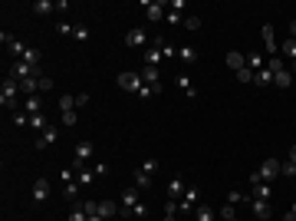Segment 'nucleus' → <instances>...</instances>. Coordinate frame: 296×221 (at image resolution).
<instances>
[{"label": "nucleus", "instance_id": "obj_38", "mask_svg": "<svg viewBox=\"0 0 296 221\" xmlns=\"http://www.w3.org/2000/svg\"><path fill=\"white\" fill-rule=\"evenodd\" d=\"M79 208L86 211V215H99V201H92V198H86V201H79Z\"/></svg>", "mask_w": 296, "mask_h": 221}, {"label": "nucleus", "instance_id": "obj_1", "mask_svg": "<svg viewBox=\"0 0 296 221\" xmlns=\"http://www.w3.org/2000/svg\"><path fill=\"white\" fill-rule=\"evenodd\" d=\"M119 86L125 93H138V99H152V89L145 86L142 73H135V69H122L119 73Z\"/></svg>", "mask_w": 296, "mask_h": 221}, {"label": "nucleus", "instance_id": "obj_32", "mask_svg": "<svg viewBox=\"0 0 296 221\" xmlns=\"http://www.w3.org/2000/svg\"><path fill=\"white\" fill-rule=\"evenodd\" d=\"M267 69H270V73H280V69H286V60L283 56H270V60H267Z\"/></svg>", "mask_w": 296, "mask_h": 221}, {"label": "nucleus", "instance_id": "obj_17", "mask_svg": "<svg viewBox=\"0 0 296 221\" xmlns=\"http://www.w3.org/2000/svg\"><path fill=\"white\" fill-rule=\"evenodd\" d=\"M20 93H27V96H40V76L20 79Z\"/></svg>", "mask_w": 296, "mask_h": 221}, {"label": "nucleus", "instance_id": "obj_51", "mask_svg": "<svg viewBox=\"0 0 296 221\" xmlns=\"http://www.w3.org/2000/svg\"><path fill=\"white\" fill-rule=\"evenodd\" d=\"M79 106H89V93H76V109Z\"/></svg>", "mask_w": 296, "mask_h": 221}, {"label": "nucleus", "instance_id": "obj_15", "mask_svg": "<svg viewBox=\"0 0 296 221\" xmlns=\"http://www.w3.org/2000/svg\"><path fill=\"white\" fill-rule=\"evenodd\" d=\"M56 132H59L56 126H50V129H43V132H40V135H36V139H33V145H36V149H46V145H50V142H56Z\"/></svg>", "mask_w": 296, "mask_h": 221}, {"label": "nucleus", "instance_id": "obj_46", "mask_svg": "<svg viewBox=\"0 0 296 221\" xmlns=\"http://www.w3.org/2000/svg\"><path fill=\"white\" fill-rule=\"evenodd\" d=\"M168 10H178V13H181V10H188V3H185V0H168Z\"/></svg>", "mask_w": 296, "mask_h": 221}, {"label": "nucleus", "instance_id": "obj_10", "mask_svg": "<svg viewBox=\"0 0 296 221\" xmlns=\"http://www.w3.org/2000/svg\"><path fill=\"white\" fill-rule=\"evenodd\" d=\"M46 198H50V178H36V182H33V201L43 205Z\"/></svg>", "mask_w": 296, "mask_h": 221}, {"label": "nucleus", "instance_id": "obj_25", "mask_svg": "<svg viewBox=\"0 0 296 221\" xmlns=\"http://www.w3.org/2000/svg\"><path fill=\"white\" fill-rule=\"evenodd\" d=\"M23 112H30V116L43 112V99H40V96H27V102H23Z\"/></svg>", "mask_w": 296, "mask_h": 221}, {"label": "nucleus", "instance_id": "obj_23", "mask_svg": "<svg viewBox=\"0 0 296 221\" xmlns=\"http://www.w3.org/2000/svg\"><path fill=\"white\" fill-rule=\"evenodd\" d=\"M217 218V211L211 208V205H197L194 208V221H214Z\"/></svg>", "mask_w": 296, "mask_h": 221}, {"label": "nucleus", "instance_id": "obj_36", "mask_svg": "<svg viewBox=\"0 0 296 221\" xmlns=\"http://www.w3.org/2000/svg\"><path fill=\"white\" fill-rule=\"evenodd\" d=\"M164 20L171 23V27H185V13H178V10H168V17Z\"/></svg>", "mask_w": 296, "mask_h": 221}, {"label": "nucleus", "instance_id": "obj_56", "mask_svg": "<svg viewBox=\"0 0 296 221\" xmlns=\"http://www.w3.org/2000/svg\"><path fill=\"white\" fill-rule=\"evenodd\" d=\"M230 221H241V218H230Z\"/></svg>", "mask_w": 296, "mask_h": 221}, {"label": "nucleus", "instance_id": "obj_6", "mask_svg": "<svg viewBox=\"0 0 296 221\" xmlns=\"http://www.w3.org/2000/svg\"><path fill=\"white\" fill-rule=\"evenodd\" d=\"M148 40H152V36L145 33V30H138V27L125 33V46H132V50H145V46H148Z\"/></svg>", "mask_w": 296, "mask_h": 221}, {"label": "nucleus", "instance_id": "obj_45", "mask_svg": "<svg viewBox=\"0 0 296 221\" xmlns=\"http://www.w3.org/2000/svg\"><path fill=\"white\" fill-rule=\"evenodd\" d=\"M237 79H241L243 86H247V83H253V69H250V66H243L241 73H237Z\"/></svg>", "mask_w": 296, "mask_h": 221}, {"label": "nucleus", "instance_id": "obj_18", "mask_svg": "<svg viewBox=\"0 0 296 221\" xmlns=\"http://www.w3.org/2000/svg\"><path fill=\"white\" fill-rule=\"evenodd\" d=\"M227 66L234 69V73H241V69L247 66V56H243V53H237V50H230V53H227Z\"/></svg>", "mask_w": 296, "mask_h": 221}, {"label": "nucleus", "instance_id": "obj_28", "mask_svg": "<svg viewBox=\"0 0 296 221\" xmlns=\"http://www.w3.org/2000/svg\"><path fill=\"white\" fill-rule=\"evenodd\" d=\"M76 182H79L82 188H89L92 182H96V172H92V168H82V172H76Z\"/></svg>", "mask_w": 296, "mask_h": 221}, {"label": "nucleus", "instance_id": "obj_2", "mask_svg": "<svg viewBox=\"0 0 296 221\" xmlns=\"http://www.w3.org/2000/svg\"><path fill=\"white\" fill-rule=\"evenodd\" d=\"M92 152H96V149H92V142H79V145H76V155H73V162H69V168H73V172H82V168H89L86 162L92 158Z\"/></svg>", "mask_w": 296, "mask_h": 221}, {"label": "nucleus", "instance_id": "obj_50", "mask_svg": "<svg viewBox=\"0 0 296 221\" xmlns=\"http://www.w3.org/2000/svg\"><path fill=\"white\" fill-rule=\"evenodd\" d=\"M92 172H96V178H102L106 172H109V165H106V162H96V165H92Z\"/></svg>", "mask_w": 296, "mask_h": 221}, {"label": "nucleus", "instance_id": "obj_13", "mask_svg": "<svg viewBox=\"0 0 296 221\" xmlns=\"http://www.w3.org/2000/svg\"><path fill=\"white\" fill-rule=\"evenodd\" d=\"M263 46H267L270 56H280V46H276V36H273V27H270V23L263 27Z\"/></svg>", "mask_w": 296, "mask_h": 221}, {"label": "nucleus", "instance_id": "obj_55", "mask_svg": "<svg viewBox=\"0 0 296 221\" xmlns=\"http://www.w3.org/2000/svg\"><path fill=\"white\" fill-rule=\"evenodd\" d=\"M86 221H106V218H99V215H89V218Z\"/></svg>", "mask_w": 296, "mask_h": 221}, {"label": "nucleus", "instance_id": "obj_35", "mask_svg": "<svg viewBox=\"0 0 296 221\" xmlns=\"http://www.w3.org/2000/svg\"><path fill=\"white\" fill-rule=\"evenodd\" d=\"M220 218H224V221L237 218V205H230V201H224V205H220Z\"/></svg>", "mask_w": 296, "mask_h": 221}, {"label": "nucleus", "instance_id": "obj_33", "mask_svg": "<svg viewBox=\"0 0 296 221\" xmlns=\"http://www.w3.org/2000/svg\"><path fill=\"white\" fill-rule=\"evenodd\" d=\"M59 109H63V112H73V109H76V96L63 93V96H59Z\"/></svg>", "mask_w": 296, "mask_h": 221}, {"label": "nucleus", "instance_id": "obj_3", "mask_svg": "<svg viewBox=\"0 0 296 221\" xmlns=\"http://www.w3.org/2000/svg\"><path fill=\"white\" fill-rule=\"evenodd\" d=\"M138 73H142L145 86L152 89V96H161V93H164V83H161V76H158V66H142Z\"/></svg>", "mask_w": 296, "mask_h": 221}, {"label": "nucleus", "instance_id": "obj_40", "mask_svg": "<svg viewBox=\"0 0 296 221\" xmlns=\"http://www.w3.org/2000/svg\"><path fill=\"white\" fill-rule=\"evenodd\" d=\"M86 218H89L86 211L79 208V205H73V211H69V218H66V221H86Z\"/></svg>", "mask_w": 296, "mask_h": 221}, {"label": "nucleus", "instance_id": "obj_12", "mask_svg": "<svg viewBox=\"0 0 296 221\" xmlns=\"http://www.w3.org/2000/svg\"><path fill=\"white\" fill-rule=\"evenodd\" d=\"M247 205H250V211H253V215H257V218H260V221H270V201L250 198V201H247Z\"/></svg>", "mask_w": 296, "mask_h": 221}, {"label": "nucleus", "instance_id": "obj_47", "mask_svg": "<svg viewBox=\"0 0 296 221\" xmlns=\"http://www.w3.org/2000/svg\"><path fill=\"white\" fill-rule=\"evenodd\" d=\"M280 175H286V178H296V165L293 162H283V172Z\"/></svg>", "mask_w": 296, "mask_h": 221}, {"label": "nucleus", "instance_id": "obj_34", "mask_svg": "<svg viewBox=\"0 0 296 221\" xmlns=\"http://www.w3.org/2000/svg\"><path fill=\"white\" fill-rule=\"evenodd\" d=\"M148 185H152V175L142 172V168H135V188H148Z\"/></svg>", "mask_w": 296, "mask_h": 221}, {"label": "nucleus", "instance_id": "obj_22", "mask_svg": "<svg viewBox=\"0 0 296 221\" xmlns=\"http://www.w3.org/2000/svg\"><path fill=\"white\" fill-rule=\"evenodd\" d=\"M53 10H59L56 0H36V3H33V13H40V17H43V13H53Z\"/></svg>", "mask_w": 296, "mask_h": 221}, {"label": "nucleus", "instance_id": "obj_20", "mask_svg": "<svg viewBox=\"0 0 296 221\" xmlns=\"http://www.w3.org/2000/svg\"><path fill=\"white\" fill-rule=\"evenodd\" d=\"M175 83H178L181 89H185V96H188V99H194V96H197V89H194V83L188 79V73H178V76H175Z\"/></svg>", "mask_w": 296, "mask_h": 221}, {"label": "nucleus", "instance_id": "obj_5", "mask_svg": "<svg viewBox=\"0 0 296 221\" xmlns=\"http://www.w3.org/2000/svg\"><path fill=\"white\" fill-rule=\"evenodd\" d=\"M283 172V162H276V158H267L260 168H257V175H260V182H273L276 175Z\"/></svg>", "mask_w": 296, "mask_h": 221}, {"label": "nucleus", "instance_id": "obj_31", "mask_svg": "<svg viewBox=\"0 0 296 221\" xmlns=\"http://www.w3.org/2000/svg\"><path fill=\"white\" fill-rule=\"evenodd\" d=\"M30 126L36 129V132H43V129H50V122H46L43 112H36V116H30Z\"/></svg>", "mask_w": 296, "mask_h": 221}, {"label": "nucleus", "instance_id": "obj_30", "mask_svg": "<svg viewBox=\"0 0 296 221\" xmlns=\"http://www.w3.org/2000/svg\"><path fill=\"white\" fill-rule=\"evenodd\" d=\"M178 60H185V63H194V60H197V50H194V46H178Z\"/></svg>", "mask_w": 296, "mask_h": 221}, {"label": "nucleus", "instance_id": "obj_19", "mask_svg": "<svg viewBox=\"0 0 296 221\" xmlns=\"http://www.w3.org/2000/svg\"><path fill=\"white\" fill-rule=\"evenodd\" d=\"M273 86L290 89V86H293V69H280V73H273Z\"/></svg>", "mask_w": 296, "mask_h": 221}, {"label": "nucleus", "instance_id": "obj_41", "mask_svg": "<svg viewBox=\"0 0 296 221\" xmlns=\"http://www.w3.org/2000/svg\"><path fill=\"white\" fill-rule=\"evenodd\" d=\"M73 30H76V27H73V23H66V20L56 23V33H63V36H73Z\"/></svg>", "mask_w": 296, "mask_h": 221}, {"label": "nucleus", "instance_id": "obj_26", "mask_svg": "<svg viewBox=\"0 0 296 221\" xmlns=\"http://www.w3.org/2000/svg\"><path fill=\"white\" fill-rule=\"evenodd\" d=\"M253 86H273V73L263 66L260 73H253Z\"/></svg>", "mask_w": 296, "mask_h": 221}, {"label": "nucleus", "instance_id": "obj_43", "mask_svg": "<svg viewBox=\"0 0 296 221\" xmlns=\"http://www.w3.org/2000/svg\"><path fill=\"white\" fill-rule=\"evenodd\" d=\"M73 40H76V43H86V40H89V30H86V27H76V30H73Z\"/></svg>", "mask_w": 296, "mask_h": 221}, {"label": "nucleus", "instance_id": "obj_44", "mask_svg": "<svg viewBox=\"0 0 296 221\" xmlns=\"http://www.w3.org/2000/svg\"><path fill=\"white\" fill-rule=\"evenodd\" d=\"M76 122H79V112L76 109H73V112H63V126H69V129H73Z\"/></svg>", "mask_w": 296, "mask_h": 221}, {"label": "nucleus", "instance_id": "obj_14", "mask_svg": "<svg viewBox=\"0 0 296 221\" xmlns=\"http://www.w3.org/2000/svg\"><path fill=\"white\" fill-rule=\"evenodd\" d=\"M119 205H122V208H135V205H138V188H135V185H132V188H125V191H122V195H119Z\"/></svg>", "mask_w": 296, "mask_h": 221}, {"label": "nucleus", "instance_id": "obj_48", "mask_svg": "<svg viewBox=\"0 0 296 221\" xmlns=\"http://www.w3.org/2000/svg\"><path fill=\"white\" fill-rule=\"evenodd\" d=\"M145 215H148V208H145L142 201H138V205H135V208H132V218H145Z\"/></svg>", "mask_w": 296, "mask_h": 221}, {"label": "nucleus", "instance_id": "obj_39", "mask_svg": "<svg viewBox=\"0 0 296 221\" xmlns=\"http://www.w3.org/2000/svg\"><path fill=\"white\" fill-rule=\"evenodd\" d=\"M142 172H148V175L155 178V172H158V158H145V162H142Z\"/></svg>", "mask_w": 296, "mask_h": 221}, {"label": "nucleus", "instance_id": "obj_49", "mask_svg": "<svg viewBox=\"0 0 296 221\" xmlns=\"http://www.w3.org/2000/svg\"><path fill=\"white\" fill-rule=\"evenodd\" d=\"M53 89V79L50 76H40V93H50Z\"/></svg>", "mask_w": 296, "mask_h": 221}, {"label": "nucleus", "instance_id": "obj_37", "mask_svg": "<svg viewBox=\"0 0 296 221\" xmlns=\"http://www.w3.org/2000/svg\"><path fill=\"white\" fill-rule=\"evenodd\" d=\"M185 27L188 30H201V17L197 13H185Z\"/></svg>", "mask_w": 296, "mask_h": 221}, {"label": "nucleus", "instance_id": "obj_4", "mask_svg": "<svg viewBox=\"0 0 296 221\" xmlns=\"http://www.w3.org/2000/svg\"><path fill=\"white\" fill-rule=\"evenodd\" d=\"M17 93H20V83L13 76H3V83H0V102L3 106H13L17 102Z\"/></svg>", "mask_w": 296, "mask_h": 221}, {"label": "nucleus", "instance_id": "obj_8", "mask_svg": "<svg viewBox=\"0 0 296 221\" xmlns=\"http://www.w3.org/2000/svg\"><path fill=\"white\" fill-rule=\"evenodd\" d=\"M185 191H188L185 178H171V182H168V188H164V198H175V201H181V198H185Z\"/></svg>", "mask_w": 296, "mask_h": 221}, {"label": "nucleus", "instance_id": "obj_7", "mask_svg": "<svg viewBox=\"0 0 296 221\" xmlns=\"http://www.w3.org/2000/svg\"><path fill=\"white\" fill-rule=\"evenodd\" d=\"M142 10H145V17H148V20H164V17H168V3H152V0H148V3H142Z\"/></svg>", "mask_w": 296, "mask_h": 221}, {"label": "nucleus", "instance_id": "obj_21", "mask_svg": "<svg viewBox=\"0 0 296 221\" xmlns=\"http://www.w3.org/2000/svg\"><path fill=\"white\" fill-rule=\"evenodd\" d=\"M280 56H283V60H290V63L296 60V40H293V36H286L283 43H280Z\"/></svg>", "mask_w": 296, "mask_h": 221}, {"label": "nucleus", "instance_id": "obj_53", "mask_svg": "<svg viewBox=\"0 0 296 221\" xmlns=\"http://www.w3.org/2000/svg\"><path fill=\"white\" fill-rule=\"evenodd\" d=\"M290 36L296 40V20H290Z\"/></svg>", "mask_w": 296, "mask_h": 221}, {"label": "nucleus", "instance_id": "obj_11", "mask_svg": "<svg viewBox=\"0 0 296 221\" xmlns=\"http://www.w3.org/2000/svg\"><path fill=\"white\" fill-rule=\"evenodd\" d=\"M161 50H164V46H152V43L145 46V53H142L145 66H158V63H161V60H164V53H161Z\"/></svg>", "mask_w": 296, "mask_h": 221}, {"label": "nucleus", "instance_id": "obj_42", "mask_svg": "<svg viewBox=\"0 0 296 221\" xmlns=\"http://www.w3.org/2000/svg\"><path fill=\"white\" fill-rule=\"evenodd\" d=\"M13 126H30V112H13Z\"/></svg>", "mask_w": 296, "mask_h": 221}, {"label": "nucleus", "instance_id": "obj_54", "mask_svg": "<svg viewBox=\"0 0 296 221\" xmlns=\"http://www.w3.org/2000/svg\"><path fill=\"white\" fill-rule=\"evenodd\" d=\"M290 162L296 165V142H293V149H290Z\"/></svg>", "mask_w": 296, "mask_h": 221}, {"label": "nucleus", "instance_id": "obj_27", "mask_svg": "<svg viewBox=\"0 0 296 221\" xmlns=\"http://www.w3.org/2000/svg\"><path fill=\"white\" fill-rule=\"evenodd\" d=\"M40 60H43V53H40L36 46H27V53H23V63H30V66H40Z\"/></svg>", "mask_w": 296, "mask_h": 221}, {"label": "nucleus", "instance_id": "obj_16", "mask_svg": "<svg viewBox=\"0 0 296 221\" xmlns=\"http://www.w3.org/2000/svg\"><path fill=\"white\" fill-rule=\"evenodd\" d=\"M119 208H122V205H115L112 198H102V201H99V218H106V221H109L112 215H119Z\"/></svg>", "mask_w": 296, "mask_h": 221}, {"label": "nucleus", "instance_id": "obj_57", "mask_svg": "<svg viewBox=\"0 0 296 221\" xmlns=\"http://www.w3.org/2000/svg\"><path fill=\"white\" fill-rule=\"evenodd\" d=\"M293 69H296V60H293Z\"/></svg>", "mask_w": 296, "mask_h": 221}, {"label": "nucleus", "instance_id": "obj_9", "mask_svg": "<svg viewBox=\"0 0 296 221\" xmlns=\"http://www.w3.org/2000/svg\"><path fill=\"white\" fill-rule=\"evenodd\" d=\"M178 205H181V211H191V208H197V205H201V191H197L194 185H188V191H185V198L178 201Z\"/></svg>", "mask_w": 296, "mask_h": 221}, {"label": "nucleus", "instance_id": "obj_29", "mask_svg": "<svg viewBox=\"0 0 296 221\" xmlns=\"http://www.w3.org/2000/svg\"><path fill=\"white\" fill-rule=\"evenodd\" d=\"M247 66H250L253 73H260V69L267 66V60H263V53H250V56H247Z\"/></svg>", "mask_w": 296, "mask_h": 221}, {"label": "nucleus", "instance_id": "obj_24", "mask_svg": "<svg viewBox=\"0 0 296 221\" xmlns=\"http://www.w3.org/2000/svg\"><path fill=\"white\" fill-rule=\"evenodd\" d=\"M250 188H253V195H250V198L270 201V182H257V185H250Z\"/></svg>", "mask_w": 296, "mask_h": 221}, {"label": "nucleus", "instance_id": "obj_52", "mask_svg": "<svg viewBox=\"0 0 296 221\" xmlns=\"http://www.w3.org/2000/svg\"><path fill=\"white\" fill-rule=\"evenodd\" d=\"M283 221H296V205H293L290 211H286V218H283Z\"/></svg>", "mask_w": 296, "mask_h": 221}]
</instances>
